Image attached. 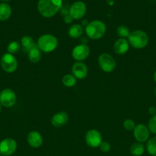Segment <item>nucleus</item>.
I'll list each match as a JSON object with an SVG mask.
<instances>
[{"instance_id": "obj_18", "label": "nucleus", "mask_w": 156, "mask_h": 156, "mask_svg": "<svg viewBox=\"0 0 156 156\" xmlns=\"http://www.w3.org/2000/svg\"><path fill=\"white\" fill-rule=\"evenodd\" d=\"M84 27L80 24H73L69 28L68 35L70 37L76 39L82 36L84 34Z\"/></svg>"}, {"instance_id": "obj_15", "label": "nucleus", "mask_w": 156, "mask_h": 156, "mask_svg": "<svg viewBox=\"0 0 156 156\" xmlns=\"http://www.w3.org/2000/svg\"><path fill=\"white\" fill-rule=\"evenodd\" d=\"M69 120V116L67 113L61 111L52 117L51 118V124L56 128H61L65 126Z\"/></svg>"}, {"instance_id": "obj_10", "label": "nucleus", "mask_w": 156, "mask_h": 156, "mask_svg": "<svg viewBox=\"0 0 156 156\" xmlns=\"http://www.w3.org/2000/svg\"><path fill=\"white\" fill-rule=\"evenodd\" d=\"M17 149V143L12 138L4 139L0 143V154L3 156H9L15 152Z\"/></svg>"}, {"instance_id": "obj_23", "label": "nucleus", "mask_w": 156, "mask_h": 156, "mask_svg": "<svg viewBox=\"0 0 156 156\" xmlns=\"http://www.w3.org/2000/svg\"><path fill=\"white\" fill-rule=\"evenodd\" d=\"M146 149L148 154L152 156H156V136L147 142Z\"/></svg>"}, {"instance_id": "obj_20", "label": "nucleus", "mask_w": 156, "mask_h": 156, "mask_svg": "<svg viewBox=\"0 0 156 156\" xmlns=\"http://www.w3.org/2000/svg\"><path fill=\"white\" fill-rule=\"evenodd\" d=\"M28 57L30 62L33 63H37L39 62L41 59V53L38 47H35L33 49L30 50L28 53Z\"/></svg>"}, {"instance_id": "obj_19", "label": "nucleus", "mask_w": 156, "mask_h": 156, "mask_svg": "<svg viewBox=\"0 0 156 156\" xmlns=\"http://www.w3.org/2000/svg\"><path fill=\"white\" fill-rule=\"evenodd\" d=\"M12 15V8L7 3H0V21H6Z\"/></svg>"}, {"instance_id": "obj_24", "label": "nucleus", "mask_w": 156, "mask_h": 156, "mask_svg": "<svg viewBox=\"0 0 156 156\" xmlns=\"http://www.w3.org/2000/svg\"><path fill=\"white\" fill-rule=\"evenodd\" d=\"M116 32H117L118 36L120 37V38H123V39H126V38H128V36H129L130 33H131L129 29H128V27L125 25L119 26Z\"/></svg>"}, {"instance_id": "obj_1", "label": "nucleus", "mask_w": 156, "mask_h": 156, "mask_svg": "<svg viewBox=\"0 0 156 156\" xmlns=\"http://www.w3.org/2000/svg\"><path fill=\"white\" fill-rule=\"evenodd\" d=\"M62 6V0H39L38 9L39 13L45 18H51L56 15Z\"/></svg>"}, {"instance_id": "obj_13", "label": "nucleus", "mask_w": 156, "mask_h": 156, "mask_svg": "<svg viewBox=\"0 0 156 156\" xmlns=\"http://www.w3.org/2000/svg\"><path fill=\"white\" fill-rule=\"evenodd\" d=\"M72 73L76 79H84L88 74V68L83 62H76L72 66Z\"/></svg>"}, {"instance_id": "obj_3", "label": "nucleus", "mask_w": 156, "mask_h": 156, "mask_svg": "<svg viewBox=\"0 0 156 156\" xmlns=\"http://www.w3.org/2000/svg\"><path fill=\"white\" fill-rule=\"evenodd\" d=\"M148 34L142 30H136L131 32L128 37V44L135 49H143L148 45Z\"/></svg>"}, {"instance_id": "obj_32", "label": "nucleus", "mask_w": 156, "mask_h": 156, "mask_svg": "<svg viewBox=\"0 0 156 156\" xmlns=\"http://www.w3.org/2000/svg\"><path fill=\"white\" fill-rule=\"evenodd\" d=\"M153 79H154V81L156 82V70L154 73V76H153Z\"/></svg>"}, {"instance_id": "obj_6", "label": "nucleus", "mask_w": 156, "mask_h": 156, "mask_svg": "<svg viewBox=\"0 0 156 156\" xmlns=\"http://www.w3.org/2000/svg\"><path fill=\"white\" fill-rule=\"evenodd\" d=\"M1 66L6 73H12L18 68V61L14 55L4 53L1 58Z\"/></svg>"}, {"instance_id": "obj_5", "label": "nucleus", "mask_w": 156, "mask_h": 156, "mask_svg": "<svg viewBox=\"0 0 156 156\" xmlns=\"http://www.w3.org/2000/svg\"><path fill=\"white\" fill-rule=\"evenodd\" d=\"M98 64L99 68L107 73H112L116 67V62L114 58L106 53L99 55L98 58Z\"/></svg>"}, {"instance_id": "obj_29", "label": "nucleus", "mask_w": 156, "mask_h": 156, "mask_svg": "<svg viewBox=\"0 0 156 156\" xmlns=\"http://www.w3.org/2000/svg\"><path fill=\"white\" fill-rule=\"evenodd\" d=\"M64 22L65 23L70 24V23H71L72 21H73V18H72L70 16V15L68 14V15H66L65 16H64Z\"/></svg>"}, {"instance_id": "obj_11", "label": "nucleus", "mask_w": 156, "mask_h": 156, "mask_svg": "<svg viewBox=\"0 0 156 156\" xmlns=\"http://www.w3.org/2000/svg\"><path fill=\"white\" fill-rule=\"evenodd\" d=\"M90 53V49L87 44H79L72 50V57L77 62H82L88 57Z\"/></svg>"}, {"instance_id": "obj_30", "label": "nucleus", "mask_w": 156, "mask_h": 156, "mask_svg": "<svg viewBox=\"0 0 156 156\" xmlns=\"http://www.w3.org/2000/svg\"><path fill=\"white\" fill-rule=\"evenodd\" d=\"M148 113H149L151 115L154 116L156 114V108L155 107H150L149 108H148Z\"/></svg>"}, {"instance_id": "obj_7", "label": "nucleus", "mask_w": 156, "mask_h": 156, "mask_svg": "<svg viewBox=\"0 0 156 156\" xmlns=\"http://www.w3.org/2000/svg\"><path fill=\"white\" fill-rule=\"evenodd\" d=\"M16 94L10 88H5L0 92V104L5 108H12L16 103Z\"/></svg>"}, {"instance_id": "obj_2", "label": "nucleus", "mask_w": 156, "mask_h": 156, "mask_svg": "<svg viewBox=\"0 0 156 156\" xmlns=\"http://www.w3.org/2000/svg\"><path fill=\"white\" fill-rule=\"evenodd\" d=\"M106 30V24L99 20H94L86 26L85 32L87 37L92 40H98L104 36Z\"/></svg>"}, {"instance_id": "obj_17", "label": "nucleus", "mask_w": 156, "mask_h": 156, "mask_svg": "<svg viewBox=\"0 0 156 156\" xmlns=\"http://www.w3.org/2000/svg\"><path fill=\"white\" fill-rule=\"evenodd\" d=\"M21 46L23 51L26 53H28V52L30 51L32 49H33L34 47H36L37 44H35V42L34 41L33 38H32V37L25 35V36H24L21 38Z\"/></svg>"}, {"instance_id": "obj_26", "label": "nucleus", "mask_w": 156, "mask_h": 156, "mask_svg": "<svg viewBox=\"0 0 156 156\" xmlns=\"http://www.w3.org/2000/svg\"><path fill=\"white\" fill-rule=\"evenodd\" d=\"M148 128L151 133L156 135V114L152 116L148 121Z\"/></svg>"}, {"instance_id": "obj_8", "label": "nucleus", "mask_w": 156, "mask_h": 156, "mask_svg": "<svg viewBox=\"0 0 156 156\" xmlns=\"http://www.w3.org/2000/svg\"><path fill=\"white\" fill-rule=\"evenodd\" d=\"M87 12V6L82 1L75 2L69 9V15L73 19L78 20L82 18Z\"/></svg>"}, {"instance_id": "obj_16", "label": "nucleus", "mask_w": 156, "mask_h": 156, "mask_svg": "<svg viewBox=\"0 0 156 156\" xmlns=\"http://www.w3.org/2000/svg\"><path fill=\"white\" fill-rule=\"evenodd\" d=\"M113 48H114V51L116 54L124 55L128 52V49H129V44L126 39L119 38L115 42Z\"/></svg>"}, {"instance_id": "obj_22", "label": "nucleus", "mask_w": 156, "mask_h": 156, "mask_svg": "<svg viewBox=\"0 0 156 156\" xmlns=\"http://www.w3.org/2000/svg\"><path fill=\"white\" fill-rule=\"evenodd\" d=\"M62 83L64 86L71 88L73 87L76 83V79L75 76L72 74H67L63 77Z\"/></svg>"}, {"instance_id": "obj_21", "label": "nucleus", "mask_w": 156, "mask_h": 156, "mask_svg": "<svg viewBox=\"0 0 156 156\" xmlns=\"http://www.w3.org/2000/svg\"><path fill=\"white\" fill-rule=\"evenodd\" d=\"M145 146L142 143H133L130 147V153L134 156H141L145 152Z\"/></svg>"}, {"instance_id": "obj_28", "label": "nucleus", "mask_w": 156, "mask_h": 156, "mask_svg": "<svg viewBox=\"0 0 156 156\" xmlns=\"http://www.w3.org/2000/svg\"><path fill=\"white\" fill-rule=\"evenodd\" d=\"M99 147L102 152H108L111 149V146L107 142H102V143H101Z\"/></svg>"}, {"instance_id": "obj_12", "label": "nucleus", "mask_w": 156, "mask_h": 156, "mask_svg": "<svg viewBox=\"0 0 156 156\" xmlns=\"http://www.w3.org/2000/svg\"><path fill=\"white\" fill-rule=\"evenodd\" d=\"M133 135H134L135 139L137 140L139 143H144L146 142L149 138L150 131L148 129V126H145V124L136 125V127L133 129Z\"/></svg>"}, {"instance_id": "obj_25", "label": "nucleus", "mask_w": 156, "mask_h": 156, "mask_svg": "<svg viewBox=\"0 0 156 156\" xmlns=\"http://www.w3.org/2000/svg\"><path fill=\"white\" fill-rule=\"evenodd\" d=\"M20 49H21V45L17 41H12V42L9 43L7 47L8 53L12 55L18 53Z\"/></svg>"}, {"instance_id": "obj_31", "label": "nucleus", "mask_w": 156, "mask_h": 156, "mask_svg": "<svg viewBox=\"0 0 156 156\" xmlns=\"http://www.w3.org/2000/svg\"><path fill=\"white\" fill-rule=\"evenodd\" d=\"M82 24H83V25H86V26H87V24H89V22H87V20H84V21H82Z\"/></svg>"}, {"instance_id": "obj_9", "label": "nucleus", "mask_w": 156, "mask_h": 156, "mask_svg": "<svg viewBox=\"0 0 156 156\" xmlns=\"http://www.w3.org/2000/svg\"><path fill=\"white\" fill-rule=\"evenodd\" d=\"M85 141L87 146L91 148L99 147L102 142V135L96 129L88 130L85 136Z\"/></svg>"}, {"instance_id": "obj_27", "label": "nucleus", "mask_w": 156, "mask_h": 156, "mask_svg": "<svg viewBox=\"0 0 156 156\" xmlns=\"http://www.w3.org/2000/svg\"><path fill=\"white\" fill-rule=\"evenodd\" d=\"M123 126L125 128V129H126V130L132 131L136 127V124H135V122L132 120H131V119H126L124 121Z\"/></svg>"}, {"instance_id": "obj_35", "label": "nucleus", "mask_w": 156, "mask_h": 156, "mask_svg": "<svg viewBox=\"0 0 156 156\" xmlns=\"http://www.w3.org/2000/svg\"><path fill=\"white\" fill-rule=\"evenodd\" d=\"M1 106L2 105H1V104H0V112H1Z\"/></svg>"}, {"instance_id": "obj_36", "label": "nucleus", "mask_w": 156, "mask_h": 156, "mask_svg": "<svg viewBox=\"0 0 156 156\" xmlns=\"http://www.w3.org/2000/svg\"><path fill=\"white\" fill-rule=\"evenodd\" d=\"M0 156H3L2 155V154H0Z\"/></svg>"}, {"instance_id": "obj_14", "label": "nucleus", "mask_w": 156, "mask_h": 156, "mask_svg": "<svg viewBox=\"0 0 156 156\" xmlns=\"http://www.w3.org/2000/svg\"><path fill=\"white\" fill-rule=\"evenodd\" d=\"M27 142L31 147L38 149L42 146L43 137L38 131H32L28 134Z\"/></svg>"}, {"instance_id": "obj_34", "label": "nucleus", "mask_w": 156, "mask_h": 156, "mask_svg": "<svg viewBox=\"0 0 156 156\" xmlns=\"http://www.w3.org/2000/svg\"><path fill=\"white\" fill-rule=\"evenodd\" d=\"M2 2H8V1H10V0H1Z\"/></svg>"}, {"instance_id": "obj_33", "label": "nucleus", "mask_w": 156, "mask_h": 156, "mask_svg": "<svg viewBox=\"0 0 156 156\" xmlns=\"http://www.w3.org/2000/svg\"><path fill=\"white\" fill-rule=\"evenodd\" d=\"M154 96L156 97V87L154 88Z\"/></svg>"}, {"instance_id": "obj_4", "label": "nucleus", "mask_w": 156, "mask_h": 156, "mask_svg": "<svg viewBox=\"0 0 156 156\" xmlns=\"http://www.w3.org/2000/svg\"><path fill=\"white\" fill-rule=\"evenodd\" d=\"M58 41L55 36L52 34L41 35L37 41V47L44 53H50L57 48Z\"/></svg>"}]
</instances>
